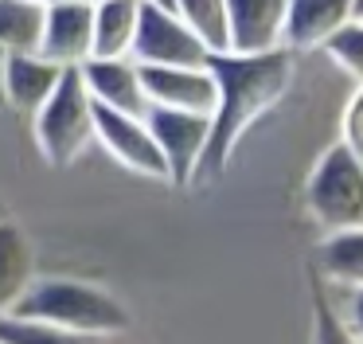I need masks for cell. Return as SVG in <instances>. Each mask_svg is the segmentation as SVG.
Wrapping results in <instances>:
<instances>
[{
  "instance_id": "cell-1",
  "label": "cell",
  "mask_w": 363,
  "mask_h": 344,
  "mask_svg": "<svg viewBox=\"0 0 363 344\" xmlns=\"http://www.w3.org/2000/svg\"><path fill=\"white\" fill-rule=\"evenodd\" d=\"M207 67L215 75V109H211V141H207L199 176H219L235 153L238 137L258 122L266 109L285 98L293 82V51H219L207 55Z\"/></svg>"
},
{
  "instance_id": "cell-2",
  "label": "cell",
  "mask_w": 363,
  "mask_h": 344,
  "mask_svg": "<svg viewBox=\"0 0 363 344\" xmlns=\"http://www.w3.org/2000/svg\"><path fill=\"white\" fill-rule=\"evenodd\" d=\"M12 313L43 321V325H55V328H67V333L90 336V340L129 328V309L118 297L106 294L102 286L74 281V278H40L35 274L32 286L24 289V297L16 301Z\"/></svg>"
},
{
  "instance_id": "cell-3",
  "label": "cell",
  "mask_w": 363,
  "mask_h": 344,
  "mask_svg": "<svg viewBox=\"0 0 363 344\" xmlns=\"http://www.w3.org/2000/svg\"><path fill=\"white\" fill-rule=\"evenodd\" d=\"M32 129H35V149L55 168H63V164L79 161L86 153V145L94 141V98H90L79 67L59 70L55 90L32 114Z\"/></svg>"
},
{
  "instance_id": "cell-4",
  "label": "cell",
  "mask_w": 363,
  "mask_h": 344,
  "mask_svg": "<svg viewBox=\"0 0 363 344\" xmlns=\"http://www.w3.org/2000/svg\"><path fill=\"white\" fill-rule=\"evenodd\" d=\"M305 203L324 231L363 227V156L336 141L316 161L305 188Z\"/></svg>"
},
{
  "instance_id": "cell-5",
  "label": "cell",
  "mask_w": 363,
  "mask_h": 344,
  "mask_svg": "<svg viewBox=\"0 0 363 344\" xmlns=\"http://www.w3.org/2000/svg\"><path fill=\"white\" fill-rule=\"evenodd\" d=\"M145 125L164 156L168 180L180 188L199 180L207 141H211V114L196 109H168V106H145Z\"/></svg>"
},
{
  "instance_id": "cell-6",
  "label": "cell",
  "mask_w": 363,
  "mask_h": 344,
  "mask_svg": "<svg viewBox=\"0 0 363 344\" xmlns=\"http://www.w3.org/2000/svg\"><path fill=\"white\" fill-rule=\"evenodd\" d=\"M94 141L121 161L129 172H141V176L152 180H168L164 156H160L157 141H152L149 125H145V114H125V109H113L94 102Z\"/></svg>"
},
{
  "instance_id": "cell-7",
  "label": "cell",
  "mask_w": 363,
  "mask_h": 344,
  "mask_svg": "<svg viewBox=\"0 0 363 344\" xmlns=\"http://www.w3.org/2000/svg\"><path fill=\"white\" fill-rule=\"evenodd\" d=\"M141 67H168V63H207V47L196 39V31L176 12L141 0L133 47H129Z\"/></svg>"
},
{
  "instance_id": "cell-8",
  "label": "cell",
  "mask_w": 363,
  "mask_h": 344,
  "mask_svg": "<svg viewBox=\"0 0 363 344\" xmlns=\"http://www.w3.org/2000/svg\"><path fill=\"white\" fill-rule=\"evenodd\" d=\"M141 67V63H137ZM141 86L149 106L168 109H215V75L207 63H168V67H141Z\"/></svg>"
},
{
  "instance_id": "cell-9",
  "label": "cell",
  "mask_w": 363,
  "mask_h": 344,
  "mask_svg": "<svg viewBox=\"0 0 363 344\" xmlns=\"http://www.w3.org/2000/svg\"><path fill=\"white\" fill-rule=\"evenodd\" d=\"M79 70L94 102L125 109V114H145L149 102H145L141 67H137L133 55H90Z\"/></svg>"
},
{
  "instance_id": "cell-10",
  "label": "cell",
  "mask_w": 363,
  "mask_h": 344,
  "mask_svg": "<svg viewBox=\"0 0 363 344\" xmlns=\"http://www.w3.org/2000/svg\"><path fill=\"white\" fill-rule=\"evenodd\" d=\"M285 8L289 0H227V31L230 51H274L285 31Z\"/></svg>"
},
{
  "instance_id": "cell-11",
  "label": "cell",
  "mask_w": 363,
  "mask_h": 344,
  "mask_svg": "<svg viewBox=\"0 0 363 344\" xmlns=\"http://www.w3.org/2000/svg\"><path fill=\"white\" fill-rule=\"evenodd\" d=\"M35 51L55 67H82L90 59V4L43 8V28Z\"/></svg>"
},
{
  "instance_id": "cell-12",
  "label": "cell",
  "mask_w": 363,
  "mask_h": 344,
  "mask_svg": "<svg viewBox=\"0 0 363 344\" xmlns=\"http://www.w3.org/2000/svg\"><path fill=\"white\" fill-rule=\"evenodd\" d=\"M352 16H355L352 0H289L281 43L289 47V51H313V47H324Z\"/></svg>"
},
{
  "instance_id": "cell-13",
  "label": "cell",
  "mask_w": 363,
  "mask_h": 344,
  "mask_svg": "<svg viewBox=\"0 0 363 344\" xmlns=\"http://www.w3.org/2000/svg\"><path fill=\"white\" fill-rule=\"evenodd\" d=\"M59 70L63 67L43 59L40 51H9V59H4V98H9V109L35 114L40 102L55 90Z\"/></svg>"
},
{
  "instance_id": "cell-14",
  "label": "cell",
  "mask_w": 363,
  "mask_h": 344,
  "mask_svg": "<svg viewBox=\"0 0 363 344\" xmlns=\"http://www.w3.org/2000/svg\"><path fill=\"white\" fill-rule=\"evenodd\" d=\"M35 278V250L12 219H0V313H12Z\"/></svg>"
},
{
  "instance_id": "cell-15",
  "label": "cell",
  "mask_w": 363,
  "mask_h": 344,
  "mask_svg": "<svg viewBox=\"0 0 363 344\" xmlns=\"http://www.w3.org/2000/svg\"><path fill=\"white\" fill-rule=\"evenodd\" d=\"M141 0H94L90 4V55H129Z\"/></svg>"
},
{
  "instance_id": "cell-16",
  "label": "cell",
  "mask_w": 363,
  "mask_h": 344,
  "mask_svg": "<svg viewBox=\"0 0 363 344\" xmlns=\"http://www.w3.org/2000/svg\"><path fill=\"white\" fill-rule=\"evenodd\" d=\"M316 270L332 286L363 289V227L328 231V239L316 250Z\"/></svg>"
},
{
  "instance_id": "cell-17",
  "label": "cell",
  "mask_w": 363,
  "mask_h": 344,
  "mask_svg": "<svg viewBox=\"0 0 363 344\" xmlns=\"http://www.w3.org/2000/svg\"><path fill=\"white\" fill-rule=\"evenodd\" d=\"M196 39L207 47V55L230 51V31H227V0H176L172 8Z\"/></svg>"
},
{
  "instance_id": "cell-18",
  "label": "cell",
  "mask_w": 363,
  "mask_h": 344,
  "mask_svg": "<svg viewBox=\"0 0 363 344\" xmlns=\"http://www.w3.org/2000/svg\"><path fill=\"white\" fill-rule=\"evenodd\" d=\"M43 28V8L35 0H0V47L4 51H35Z\"/></svg>"
},
{
  "instance_id": "cell-19",
  "label": "cell",
  "mask_w": 363,
  "mask_h": 344,
  "mask_svg": "<svg viewBox=\"0 0 363 344\" xmlns=\"http://www.w3.org/2000/svg\"><path fill=\"white\" fill-rule=\"evenodd\" d=\"M0 344H94V340L55 325H43V321L20 317V313H0Z\"/></svg>"
},
{
  "instance_id": "cell-20",
  "label": "cell",
  "mask_w": 363,
  "mask_h": 344,
  "mask_svg": "<svg viewBox=\"0 0 363 344\" xmlns=\"http://www.w3.org/2000/svg\"><path fill=\"white\" fill-rule=\"evenodd\" d=\"M313 328H316V344H359L352 333H347L344 317H340L332 294L313 278Z\"/></svg>"
},
{
  "instance_id": "cell-21",
  "label": "cell",
  "mask_w": 363,
  "mask_h": 344,
  "mask_svg": "<svg viewBox=\"0 0 363 344\" xmlns=\"http://www.w3.org/2000/svg\"><path fill=\"white\" fill-rule=\"evenodd\" d=\"M324 51H328L355 82H363V16H352V20L324 43Z\"/></svg>"
},
{
  "instance_id": "cell-22",
  "label": "cell",
  "mask_w": 363,
  "mask_h": 344,
  "mask_svg": "<svg viewBox=\"0 0 363 344\" xmlns=\"http://www.w3.org/2000/svg\"><path fill=\"white\" fill-rule=\"evenodd\" d=\"M340 133H344L340 141H344L352 153L363 156V82H355L352 98H347L344 117H340Z\"/></svg>"
},
{
  "instance_id": "cell-23",
  "label": "cell",
  "mask_w": 363,
  "mask_h": 344,
  "mask_svg": "<svg viewBox=\"0 0 363 344\" xmlns=\"http://www.w3.org/2000/svg\"><path fill=\"white\" fill-rule=\"evenodd\" d=\"M336 309H340V317H344L347 333L363 344V289H347V301L336 305Z\"/></svg>"
},
{
  "instance_id": "cell-24",
  "label": "cell",
  "mask_w": 363,
  "mask_h": 344,
  "mask_svg": "<svg viewBox=\"0 0 363 344\" xmlns=\"http://www.w3.org/2000/svg\"><path fill=\"white\" fill-rule=\"evenodd\" d=\"M4 59H9V51L0 47V109H9V98H4Z\"/></svg>"
},
{
  "instance_id": "cell-25",
  "label": "cell",
  "mask_w": 363,
  "mask_h": 344,
  "mask_svg": "<svg viewBox=\"0 0 363 344\" xmlns=\"http://www.w3.org/2000/svg\"><path fill=\"white\" fill-rule=\"evenodd\" d=\"M40 8H55V4H94V0H35Z\"/></svg>"
},
{
  "instance_id": "cell-26",
  "label": "cell",
  "mask_w": 363,
  "mask_h": 344,
  "mask_svg": "<svg viewBox=\"0 0 363 344\" xmlns=\"http://www.w3.org/2000/svg\"><path fill=\"white\" fill-rule=\"evenodd\" d=\"M145 4H157V8H168V12H172V8H176V0H145Z\"/></svg>"
},
{
  "instance_id": "cell-27",
  "label": "cell",
  "mask_w": 363,
  "mask_h": 344,
  "mask_svg": "<svg viewBox=\"0 0 363 344\" xmlns=\"http://www.w3.org/2000/svg\"><path fill=\"white\" fill-rule=\"evenodd\" d=\"M352 12H355V16H363V0H352Z\"/></svg>"
}]
</instances>
